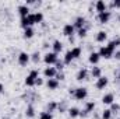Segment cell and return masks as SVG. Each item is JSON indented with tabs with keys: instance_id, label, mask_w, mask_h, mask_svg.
<instances>
[{
	"instance_id": "cell-1",
	"label": "cell",
	"mask_w": 120,
	"mask_h": 119,
	"mask_svg": "<svg viewBox=\"0 0 120 119\" xmlns=\"http://www.w3.org/2000/svg\"><path fill=\"white\" fill-rule=\"evenodd\" d=\"M39 76H38V71L36 70H32L30 74L27 76V79H25V86H28V87H32V86H35V83H36V79H38Z\"/></svg>"
},
{
	"instance_id": "cell-2",
	"label": "cell",
	"mask_w": 120,
	"mask_h": 119,
	"mask_svg": "<svg viewBox=\"0 0 120 119\" xmlns=\"http://www.w3.org/2000/svg\"><path fill=\"white\" fill-rule=\"evenodd\" d=\"M87 95H88V91H87V88H84V87L75 88V91H74V97H75V99H78V101L85 99Z\"/></svg>"
},
{
	"instance_id": "cell-3",
	"label": "cell",
	"mask_w": 120,
	"mask_h": 119,
	"mask_svg": "<svg viewBox=\"0 0 120 119\" xmlns=\"http://www.w3.org/2000/svg\"><path fill=\"white\" fill-rule=\"evenodd\" d=\"M43 60H45V63L46 64H55L56 62H57V53H55V52H48L46 55H45V58H43Z\"/></svg>"
},
{
	"instance_id": "cell-4",
	"label": "cell",
	"mask_w": 120,
	"mask_h": 119,
	"mask_svg": "<svg viewBox=\"0 0 120 119\" xmlns=\"http://www.w3.org/2000/svg\"><path fill=\"white\" fill-rule=\"evenodd\" d=\"M32 24H34V16H32V14H30L28 17H22V18H21V27H22L24 30L31 28Z\"/></svg>"
},
{
	"instance_id": "cell-5",
	"label": "cell",
	"mask_w": 120,
	"mask_h": 119,
	"mask_svg": "<svg viewBox=\"0 0 120 119\" xmlns=\"http://www.w3.org/2000/svg\"><path fill=\"white\" fill-rule=\"evenodd\" d=\"M112 55H113V51H110L108 46H102V48H101V51H99V56H101V58L109 59Z\"/></svg>"
},
{
	"instance_id": "cell-6",
	"label": "cell",
	"mask_w": 120,
	"mask_h": 119,
	"mask_svg": "<svg viewBox=\"0 0 120 119\" xmlns=\"http://www.w3.org/2000/svg\"><path fill=\"white\" fill-rule=\"evenodd\" d=\"M98 20L101 21V24H106L110 20V11H103L98 14Z\"/></svg>"
},
{
	"instance_id": "cell-7",
	"label": "cell",
	"mask_w": 120,
	"mask_h": 119,
	"mask_svg": "<svg viewBox=\"0 0 120 119\" xmlns=\"http://www.w3.org/2000/svg\"><path fill=\"white\" fill-rule=\"evenodd\" d=\"M30 55L28 53H25V52H21L20 55H18V63L21 64V66H25L28 62H30Z\"/></svg>"
},
{
	"instance_id": "cell-8",
	"label": "cell",
	"mask_w": 120,
	"mask_h": 119,
	"mask_svg": "<svg viewBox=\"0 0 120 119\" xmlns=\"http://www.w3.org/2000/svg\"><path fill=\"white\" fill-rule=\"evenodd\" d=\"M43 74H45V77H48V79H53V77H56V67H46L45 69V71H43Z\"/></svg>"
},
{
	"instance_id": "cell-9",
	"label": "cell",
	"mask_w": 120,
	"mask_h": 119,
	"mask_svg": "<svg viewBox=\"0 0 120 119\" xmlns=\"http://www.w3.org/2000/svg\"><path fill=\"white\" fill-rule=\"evenodd\" d=\"M46 87H48L49 90H56L57 87H59V80H56V79H48Z\"/></svg>"
},
{
	"instance_id": "cell-10",
	"label": "cell",
	"mask_w": 120,
	"mask_h": 119,
	"mask_svg": "<svg viewBox=\"0 0 120 119\" xmlns=\"http://www.w3.org/2000/svg\"><path fill=\"white\" fill-rule=\"evenodd\" d=\"M63 34H64L66 36H71V35L74 34V25H73V24H66L64 28H63Z\"/></svg>"
},
{
	"instance_id": "cell-11",
	"label": "cell",
	"mask_w": 120,
	"mask_h": 119,
	"mask_svg": "<svg viewBox=\"0 0 120 119\" xmlns=\"http://www.w3.org/2000/svg\"><path fill=\"white\" fill-rule=\"evenodd\" d=\"M108 86V79L106 77H99L98 79V81H96V88H99V90H102V88H105Z\"/></svg>"
},
{
	"instance_id": "cell-12",
	"label": "cell",
	"mask_w": 120,
	"mask_h": 119,
	"mask_svg": "<svg viewBox=\"0 0 120 119\" xmlns=\"http://www.w3.org/2000/svg\"><path fill=\"white\" fill-rule=\"evenodd\" d=\"M85 18L84 17H78L77 20H75V23H74V28H78V30H81V28H84L85 27Z\"/></svg>"
},
{
	"instance_id": "cell-13",
	"label": "cell",
	"mask_w": 120,
	"mask_h": 119,
	"mask_svg": "<svg viewBox=\"0 0 120 119\" xmlns=\"http://www.w3.org/2000/svg\"><path fill=\"white\" fill-rule=\"evenodd\" d=\"M87 77H88V70H87V69H81V70L77 73V80H78V81L87 80Z\"/></svg>"
},
{
	"instance_id": "cell-14",
	"label": "cell",
	"mask_w": 120,
	"mask_h": 119,
	"mask_svg": "<svg viewBox=\"0 0 120 119\" xmlns=\"http://www.w3.org/2000/svg\"><path fill=\"white\" fill-rule=\"evenodd\" d=\"M113 101H115L113 94H106V95H103V98H102V102H103V104H106V105H112V104H113Z\"/></svg>"
},
{
	"instance_id": "cell-15",
	"label": "cell",
	"mask_w": 120,
	"mask_h": 119,
	"mask_svg": "<svg viewBox=\"0 0 120 119\" xmlns=\"http://www.w3.org/2000/svg\"><path fill=\"white\" fill-rule=\"evenodd\" d=\"M119 45H120V38H116V39L110 41V42H109V44H108L106 46H108V48H109L110 51H113V52H115V49H116V48H117Z\"/></svg>"
},
{
	"instance_id": "cell-16",
	"label": "cell",
	"mask_w": 120,
	"mask_h": 119,
	"mask_svg": "<svg viewBox=\"0 0 120 119\" xmlns=\"http://www.w3.org/2000/svg\"><path fill=\"white\" fill-rule=\"evenodd\" d=\"M95 7H96V11H99V13H103V11H106V3H105L103 0H99V1H96Z\"/></svg>"
},
{
	"instance_id": "cell-17",
	"label": "cell",
	"mask_w": 120,
	"mask_h": 119,
	"mask_svg": "<svg viewBox=\"0 0 120 119\" xmlns=\"http://www.w3.org/2000/svg\"><path fill=\"white\" fill-rule=\"evenodd\" d=\"M18 13H20V16H21V18H22V17H28V16H30V8H28L27 6H20V7H18Z\"/></svg>"
},
{
	"instance_id": "cell-18",
	"label": "cell",
	"mask_w": 120,
	"mask_h": 119,
	"mask_svg": "<svg viewBox=\"0 0 120 119\" xmlns=\"http://www.w3.org/2000/svg\"><path fill=\"white\" fill-rule=\"evenodd\" d=\"M99 59H101V56H99V53H96V52H92L90 55V63H92V64H96V63L99 62Z\"/></svg>"
},
{
	"instance_id": "cell-19",
	"label": "cell",
	"mask_w": 120,
	"mask_h": 119,
	"mask_svg": "<svg viewBox=\"0 0 120 119\" xmlns=\"http://www.w3.org/2000/svg\"><path fill=\"white\" fill-rule=\"evenodd\" d=\"M106 38H108V34H106L105 31H99L98 35H96V41H98V42H105Z\"/></svg>"
},
{
	"instance_id": "cell-20",
	"label": "cell",
	"mask_w": 120,
	"mask_h": 119,
	"mask_svg": "<svg viewBox=\"0 0 120 119\" xmlns=\"http://www.w3.org/2000/svg\"><path fill=\"white\" fill-rule=\"evenodd\" d=\"M52 46H53V52L55 53H59V52H61V49H63V45H61L60 41H55Z\"/></svg>"
},
{
	"instance_id": "cell-21",
	"label": "cell",
	"mask_w": 120,
	"mask_h": 119,
	"mask_svg": "<svg viewBox=\"0 0 120 119\" xmlns=\"http://www.w3.org/2000/svg\"><path fill=\"white\" fill-rule=\"evenodd\" d=\"M70 53H71L73 59H77V58H80V55H81V48H73V49L70 51Z\"/></svg>"
},
{
	"instance_id": "cell-22",
	"label": "cell",
	"mask_w": 120,
	"mask_h": 119,
	"mask_svg": "<svg viewBox=\"0 0 120 119\" xmlns=\"http://www.w3.org/2000/svg\"><path fill=\"white\" fill-rule=\"evenodd\" d=\"M91 74H92V77H94V79H99V77H101V74H102V71H101V69H99V67H92Z\"/></svg>"
},
{
	"instance_id": "cell-23",
	"label": "cell",
	"mask_w": 120,
	"mask_h": 119,
	"mask_svg": "<svg viewBox=\"0 0 120 119\" xmlns=\"http://www.w3.org/2000/svg\"><path fill=\"white\" fill-rule=\"evenodd\" d=\"M32 16H34V24H39V23H42V20H43L42 13H35V14H32Z\"/></svg>"
},
{
	"instance_id": "cell-24",
	"label": "cell",
	"mask_w": 120,
	"mask_h": 119,
	"mask_svg": "<svg viewBox=\"0 0 120 119\" xmlns=\"http://www.w3.org/2000/svg\"><path fill=\"white\" fill-rule=\"evenodd\" d=\"M68 115L71 118H77V116H80V109L78 108H70L68 109Z\"/></svg>"
},
{
	"instance_id": "cell-25",
	"label": "cell",
	"mask_w": 120,
	"mask_h": 119,
	"mask_svg": "<svg viewBox=\"0 0 120 119\" xmlns=\"http://www.w3.org/2000/svg\"><path fill=\"white\" fill-rule=\"evenodd\" d=\"M25 114H27V116H28V118H34V116H35V109H34V107H32V105H30V107L27 108Z\"/></svg>"
},
{
	"instance_id": "cell-26",
	"label": "cell",
	"mask_w": 120,
	"mask_h": 119,
	"mask_svg": "<svg viewBox=\"0 0 120 119\" xmlns=\"http://www.w3.org/2000/svg\"><path fill=\"white\" fill-rule=\"evenodd\" d=\"M112 118V111L110 109H105L102 114V119H110Z\"/></svg>"
},
{
	"instance_id": "cell-27",
	"label": "cell",
	"mask_w": 120,
	"mask_h": 119,
	"mask_svg": "<svg viewBox=\"0 0 120 119\" xmlns=\"http://www.w3.org/2000/svg\"><path fill=\"white\" fill-rule=\"evenodd\" d=\"M24 36H25V38H32V36H34V30H32V28L24 30Z\"/></svg>"
},
{
	"instance_id": "cell-28",
	"label": "cell",
	"mask_w": 120,
	"mask_h": 119,
	"mask_svg": "<svg viewBox=\"0 0 120 119\" xmlns=\"http://www.w3.org/2000/svg\"><path fill=\"white\" fill-rule=\"evenodd\" d=\"M39 119H53V116H52L50 112H42L41 116H39Z\"/></svg>"
},
{
	"instance_id": "cell-29",
	"label": "cell",
	"mask_w": 120,
	"mask_h": 119,
	"mask_svg": "<svg viewBox=\"0 0 120 119\" xmlns=\"http://www.w3.org/2000/svg\"><path fill=\"white\" fill-rule=\"evenodd\" d=\"M71 60H73V56H71V53H70V51L66 53V56H64V63L66 64H68V63H71Z\"/></svg>"
},
{
	"instance_id": "cell-30",
	"label": "cell",
	"mask_w": 120,
	"mask_h": 119,
	"mask_svg": "<svg viewBox=\"0 0 120 119\" xmlns=\"http://www.w3.org/2000/svg\"><path fill=\"white\" fill-rule=\"evenodd\" d=\"M110 111H112V114H115V112H119V111H120V105H119V104H112V108H110Z\"/></svg>"
},
{
	"instance_id": "cell-31",
	"label": "cell",
	"mask_w": 120,
	"mask_h": 119,
	"mask_svg": "<svg viewBox=\"0 0 120 119\" xmlns=\"http://www.w3.org/2000/svg\"><path fill=\"white\" fill-rule=\"evenodd\" d=\"M56 108H57V104H56V102H49V105H48V109H49V111H48V112H52V111L56 109Z\"/></svg>"
},
{
	"instance_id": "cell-32",
	"label": "cell",
	"mask_w": 120,
	"mask_h": 119,
	"mask_svg": "<svg viewBox=\"0 0 120 119\" xmlns=\"http://www.w3.org/2000/svg\"><path fill=\"white\" fill-rule=\"evenodd\" d=\"M94 108H95V102H88L85 111H87V112H91V111H94Z\"/></svg>"
},
{
	"instance_id": "cell-33",
	"label": "cell",
	"mask_w": 120,
	"mask_h": 119,
	"mask_svg": "<svg viewBox=\"0 0 120 119\" xmlns=\"http://www.w3.org/2000/svg\"><path fill=\"white\" fill-rule=\"evenodd\" d=\"M85 35H87V28H85V27L81 28V30H78V36L82 38V36H85Z\"/></svg>"
},
{
	"instance_id": "cell-34",
	"label": "cell",
	"mask_w": 120,
	"mask_h": 119,
	"mask_svg": "<svg viewBox=\"0 0 120 119\" xmlns=\"http://www.w3.org/2000/svg\"><path fill=\"white\" fill-rule=\"evenodd\" d=\"M55 64H56V70H63V66H64V62H59V60H57V62H56Z\"/></svg>"
},
{
	"instance_id": "cell-35",
	"label": "cell",
	"mask_w": 120,
	"mask_h": 119,
	"mask_svg": "<svg viewBox=\"0 0 120 119\" xmlns=\"http://www.w3.org/2000/svg\"><path fill=\"white\" fill-rule=\"evenodd\" d=\"M32 60H34V62H35V63H36V62H39V53H38V52H36V53H34V55H32Z\"/></svg>"
},
{
	"instance_id": "cell-36",
	"label": "cell",
	"mask_w": 120,
	"mask_h": 119,
	"mask_svg": "<svg viewBox=\"0 0 120 119\" xmlns=\"http://www.w3.org/2000/svg\"><path fill=\"white\" fill-rule=\"evenodd\" d=\"M63 79H64V74L63 73H57L56 74V80H63Z\"/></svg>"
},
{
	"instance_id": "cell-37",
	"label": "cell",
	"mask_w": 120,
	"mask_h": 119,
	"mask_svg": "<svg viewBox=\"0 0 120 119\" xmlns=\"http://www.w3.org/2000/svg\"><path fill=\"white\" fill-rule=\"evenodd\" d=\"M112 6H113V7H120V0H115V1L112 3Z\"/></svg>"
},
{
	"instance_id": "cell-38",
	"label": "cell",
	"mask_w": 120,
	"mask_h": 119,
	"mask_svg": "<svg viewBox=\"0 0 120 119\" xmlns=\"http://www.w3.org/2000/svg\"><path fill=\"white\" fill-rule=\"evenodd\" d=\"M42 83H43V81H42V79H39V77H38V79H36V83H35V86H42Z\"/></svg>"
},
{
	"instance_id": "cell-39",
	"label": "cell",
	"mask_w": 120,
	"mask_h": 119,
	"mask_svg": "<svg viewBox=\"0 0 120 119\" xmlns=\"http://www.w3.org/2000/svg\"><path fill=\"white\" fill-rule=\"evenodd\" d=\"M3 90H4V87H3V84H0V94L3 92Z\"/></svg>"
},
{
	"instance_id": "cell-40",
	"label": "cell",
	"mask_w": 120,
	"mask_h": 119,
	"mask_svg": "<svg viewBox=\"0 0 120 119\" xmlns=\"http://www.w3.org/2000/svg\"><path fill=\"white\" fill-rule=\"evenodd\" d=\"M115 58H117V59H120V52H117V53H116V56H115Z\"/></svg>"
}]
</instances>
